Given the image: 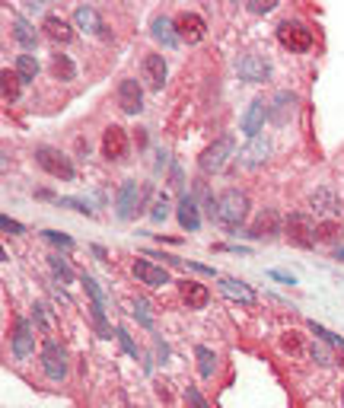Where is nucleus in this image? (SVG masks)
<instances>
[{"mask_svg": "<svg viewBox=\"0 0 344 408\" xmlns=\"http://www.w3.org/2000/svg\"><path fill=\"white\" fill-rule=\"evenodd\" d=\"M207 211H211V217L220 227L239 230L249 217V198L242 192H236V188H230V192H220L217 198H211V208Z\"/></svg>", "mask_w": 344, "mask_h": 408, "instance_id": "f257e3e1", "label": "nucleus"}, {"mask_svg": "<svg viewBox=\"0 0 344 408\" xmlns=\"http://www.w3.org/2000/svg\"><path fill=\"white\" fill-rule=\"evenodd\" d=\"M233 150H236V140L230 138V134H223L220 140H213L211 147H207L204 153H201V173H223V169H227V163L230 159H233Z\"/></svg>", "mask_w": 344, "mask_h": 408, "instance_id": "f03ea898", "label": "nucleus"}, {"mask_svg": "<svg viewBox=\"0 0 344 408\" xmlns=\"http://www.w3.org/2000/svg\"><path fill=\"white\" fill-rule=\"evenodd\" d=\"M284 233H287V239L293 242V246H300V249H312V246H316V223L306 214H290L287 223H284Z\"/></svg>", "mask_w": 344, "mask_h": 408, "instance_id": "7ed1b4c3", "label": "nucleus"}, {"mask_svg": "<svg viewBox=\"0 0 344 408\" xmlns=\"http://www.w3.org/2000/svg\"><path fill=\"white\" fill-rule=\"evenodd\" d=\"M35 159H39V166L48 176H55V179H74L70 159L64 157L61 150H55V147H39V150H35Z\"/></svg>", "mask_w": 344, "mask_h": 408, "instance_id": "20e7f679", "label": "nucleus"}, {"mask_svg": "<svg viewBox=\"0 0 344 408\" xmlns=\"http://www.w3.org/2000/svg\"><path fill=\"white\" fill-rule=\"evenodd\" d=\"M277 42L290 51H310L312 48V32L303 26V22H281L277 26Z\"/></svg>", "mask_w": 344, "mask_h": 408, "instance_id": "39448f33", "label": "nucleus"}, {"mask_svg": "<svg viewBox=\"0 0 344 408\" xmlns=\"http://www.w3.org/2000/svg\"><path fill=\"white\" fill-rule=\"evenodd\" d=\"M140 201H144V188H140L138 182H124V185L118 188V198H115L118 217H121V221H131V217L138 214Z\"/></svg>", "mask_w": 344, "mask_h": 408, "instance_id": "423d86ee", "label": "nucleus"}, {"mask_svg": "<svg viewBox=\"0 0 344 408\" xmlns=\"http://www.w3.org/2000/svg\"><path fill=\"white\" fill-rule=\"evenodd\" d=\"M176 32H179L182 42L198 45V42H204L207 26H204V20H201L198 13H179V16H176Z\"/></svg>", "mask_w": 344, "mask_h": 408, "instance_id": "0eeeda50", "label": "nucleus"}, {"mask_svg": "<svg viewBox=\"0 0 344 408\" xmlns=\"http://www.w3.org/2000/svg\"><path fill=\"white\" fill-rule=\"evenodd\" d=\"M236 70H239V77L246 84H262V80H268L271 64H268V58H262V55H246L236 64Z\"/></svg>", "mask_w": 344, "mask_h": 408, "instance_id": "6e6552de", "label": "nucleus"}, {"mask_svg": "<svg viewBox=\"0 0 344 408\" xmlns=\"http://www.w3.org/2000/svg\"><path fill=\"white\" fill-rule=\"evenodd\" d=\"M41 367H45V374L51 380H64L67 376V357H64V351L55 341H45V348H41Z\"/></svg>", "mask_w": 344, "mask_h": 408, "instance_id": "1a4fd4ad", "label": "nucleus"}, {"mask_svg": "<svg viewBox=\"0 0 344 408\" xmlns=\"http://www.w3.org/2000/svg\"><path fill=\"white\" fill-rule=\"evenodd\" d=\"M102 157L105 159H124L128 157V134L124 128L118 125H109L102 134Z\"/></svg>", "mask_w": 344, "mask_h": 408, "instance_id": "9d476101", "label": "nucleus"}, {"mask_svg": "<svg viewBox=\"0 0 344 408\" xmlns=\"http://www.w3.org/2000/svg\"><path fill=\"white\" fill-rule=\"evenodd\" d=\"M118 105L128 115H138L144 109V90H140L138 80H121V86H118Z\"/></svg>", "mask_w": 344, "mask_h": 408, "instance_id": "9b49d317", "label": "nucleus"}, {"mask_svg": "<svg viewBox=\"0 0 344 408\" xmlns=\"http://www.w3.org/2000/svg\"><path fill=\"white\" fill-rule=\"evenodd\" d=\"M281 233V217H277V211H262V214L255 217V223L249 227V233L246 236H252V239H265V236H277Z\"/></svg>", "mask_w": 344, "mask_h": 408, "instance_id": "f8f14e48", "label": "nucleus"}, {"mask_svg": "<svg viewBox=\"0 0 344 408\" xmlns=\"http://www.w3.org/2000/svg\"><path fill=\"white\" fill-rule=\"evenodd\" d=\"M265 118H268V105H265V99H255V103L246 109V115H242L239 128L249 134V138H258V131L265 128Z\"/></svg>", "mask_w": 344, "mask_h": 408, "instance_id": "ddd939ff", "label": "nucleus"}, {"mask_svg": "<svg viewBox=\"0 0 344 408\" xmlns=\"http://www.w3.org/2000/svg\"><path fill=\"white\" fill-rule=\"evenodd\" d=\"M310 204L319 217H325V221H331V217L341 211V201H338V195L331 192V188H319V192L310 198Z\"/></svg>", "mask_w": 344, "mask_h": 408, "instance_id": "4468645a", "label": "nucleus"}, {"mask_svg": "<svg viewBox=\"0 0 344 408\" xmlns=\"http://www.w3.org/2000/svg\"><path fill=\"white\" fill-rule=\"evenodd\" d=\"M293 112H296V96H293V93H277L274 105L268 109V118L274 121V125H287L290 118H293Z\"/></svg>", "mask_w": 344, "mask_h": 408, "instance_id": "2eb2a0df", "label": "nucleus"}, {"mask_svg": "<svg viewBox=\"0 0 344 408\" xmlns=\"http://www.w3.org/2000/svg\"><path fill=\"white\" fill-rule=\"evenodd\" d=\"M166 61H163V55H147L144 58V80H147V86L150 90H163V84H166Z\"/></svg>", "mask_w": 344, "mask_h": 408, "instance_id": "dca6fc26", "label": "nucleus"}, {"mask_svg": "<svg viewBox=\"0 0 344 408\" xmlns=\"http://www.w3.org/2000/svg\"><path fill=\"white\" fill-rule=\"evenodd\" d=\"M134 275H138L144 284H150V287H163V284H169V271L159 268V265H153V262H147V258H138V262H134Z\"/></svg>", "mask_w": 344, "mask_h": 408, "instance_id": "f3484780", "label": "nucleus"}, {"mask_svg": "<svg viewBox=\"0 0 344 408\" xmlns=\"http://www.w3.org/2000/svg\"><path fill=\"white\" fill-rule=\"evenodd\" d=\"M271 153V144L265 138H249V144L242 147V166H262L265 159H268Z\"/></svg>", "mask_w": 344, "mask_h": 408, "instance_id": "a211bd4d", "label": "nucleus"}, {"mask_svg": "<svg viewBox=\"0 0 344 408\" xmlns=\"http://www.w3.org/2000/svg\"><path fill=\"white\" fill-rule=\"evenodd\" d=\"M179 294H182V300L188 303V310H204L207 300H211L207 287H204V284H198V281H182L179 284Z\"/></svg>", "mask_w": 344, "mask_h": 408, "instance_id": "6ab92c4d", "label": "nucleus"}, {"mask_svg": "<svg viewBox=\"0 0 344 408\" xmlns=\"http://www.w3.org/2000/svg\"><path fill=\"white\" fill-rule=\"evenodd\" d=\"M220 291L227 294V297H233V300H239V303H246V306H252L255 300V291L249 287L246 281H236V277H220Z\"/></svg>", "mask_w": 344, "mask_h": 408, "instance_id": "aec40b11", "label": "nucleus"}, {"mask_svg": "<svg viewBox=\"0 0 344 408\" xmlns=\"http://www.w3.org/2000/svg\"><path fill=\"white\" fill-rule=\"evenodd\" d=\"M32 325L26 319H16V329H13V354L16 357H29L32 354Z\"/></svg>", "mask_w": 344, "mask_h": 408, "instance_id": "412c9836", "label": "nucleus"}, {"mask_svg": "<svg viewBox=\"0 0 344 408\" xmlns=\"http://www.w3.org/2000/svg\"><path fill=\"white\" fill-rule=\"evenodd\" d=\"M153 39L163 42V48H176L182 42L179 32H176V22H169L166 16H153Z\"/></svg>", "mask_w": 344, "mask_h": 408, "instance_id": "4be33fe9", "label": "nucleus"}, {"mask_svg": "<svg viewBox=\"0 0 344 408\" xmlns=\"http://www.w3.org/2000/svg\"><path fill=\"white\" fill-rule=\"evenodd\" d=\"M74 20H77V26L83 29V32H93V35H105L102 32V20H99V13L93 7H77V13H74Z\"/></svg>", "mask_w": 344, "mask_h": 408, "instance_id": "5701e85b", "label": "nucleus"}, {"mask_svg": "<svg viewBox=\"0 0 344 408\" xmlns=\"http://www.w3.org/2000/svg\"><path fill=\"white\" fill-rule=\"evenodd\" d=\"M45 32H48L51 42H61V45H67L70 39H74V29H70V22L61 20V16H48V20H45Z\"/></svg>", "mask_w": 344, "mask_h": 408, "instance_id": "b1692460", "label": "nucleus"}, {"mask_svg": "<svg viewBox=\"0 0 344 408\" xmlns=\"http://www.w3.org/2000/svg\"><path fill=\"white\" fill-rule=\"evenodd\" d=\"M179 223L188 230V233H194V230L201 227V214H198V204H194V198H182L179 201Z\"/></svg>", "mask_w": 344, "mask_h": 408, "instance_id": "393cba45", "label": "nucleus"}, {"mask_svg": "<svg viewBox=\"0 0 344 408\" xmlns=\"http://www.w3.org/2000/svg\"><path fill=\"white\" fill-rule=\"evenodd\" d=\"M13 35H16V42H20L22 48H35V42H39L35 29L29 26L26 20H16V22H13Z\"/></svg>", "mask_w": 344, "mask_h": 408, "instance_id": "a878e982", "label": "nucleus"}, {"mask_svg": "<svg viewBox=\"0 0 344 408\" xmlns=\"http://www.w3.org/2000/svg\"><path fill=\"white\" fill-rule=\"evenodd\" d=\"M0 80H4V99H7V103L20 99L22 80H20V74H16V70H4V74H0Z\"/></svg>", "mask_w": 344, "mask_h": 408, "instance_id": "bb28decb", "label": "nucleus"}, {"mask_svg": "<svg viewBox=\"0 0 344 408\" xmlns=\"http://www.w3.org/2000/svg\"><path fill=\"white\" fill-rule=\"evenodd\" d=\"M341 223H335V221H322V223H316V242H338L341 239Z\"/></svg>", "mask_w": 344, "mask_h": 408, "instance_id": "cd10ccee", "label": "nucleus"}, {"mask_svg": "<svg viewBox=\"0 0 344 408\" xmlns=\"http://www.w3.org/2000/svg\"><path fill=\"white\" fill-rule=\"evenodd\" d=\"M51 74H55L58 80H74L77 67H74V61H70L67 55H55V61H51Z\"/></svg>", "mask_w": 344, "mask_h": 408, "instance_id": "c85d7f7f", "label": "nucleus"}, {"mask_svg": "<svg viewBox=\"0 0 344 408\" xmlns=\"http://www.w3.org/2000/svg\"><path fill=\"white\" fill-rule=\"evenodd\" d=\"M16 74H20L22 84L35 80V74H39V61H35L32 55H20V61H16Z\"/></svg>", "mask_w": 344, "mask_h": 408, "instance_id": "c756f323", "label": "nucleus"}, {"mask_svg": "<svg viewBox=\"0 0 344 408\" xmlns=\"http://www.w3.org/2000/svg\"><path fill=\"white\" fill-rule=\"evenodd\" d=\"M194 354H198L201 376H213V367H217V357H213V351H211V348H204V345H201Z\"/></svg>", "mask_w": 344, "mask_h": 408, "instance_id": "7c9ffc66", "label": "nucleus"}, {"mask_svg": "<svg viewBox=\"0 0 344 408\" xmlns=\"http://www.w3.org/2000/svg\"><path fill=\"white\" fill-rule=\"evenodd\" d=\"M83 284H86V294L93 297V306H102V310H105V297H102V291L96 287V281H93L90 275H83Z\"/></svg>", "mask_w": 344, "mask_h": 408, "instance_id": "2f4dec72", "label": "nucleus"}, {"mask_svg": "<svg viewBox=\"0 0 344 408\" xmlns=\"http://www.w3.org/2000/svg\"><path fill=\"white\" fill-rule=\"evenodd\" d=\"M45 239L48 242H55V246H64V249H70V246H74V239H70V236H64V233H58V230H45Z\"/></svg>", "mask_w": 344, "mask_h": 408, "instance_id": "473e14b6", "label": "nucleus"}, {"mask_svg": "<svg viewBox=\"0 0 344 408\" xmlns=\"http://www.w3.org/2000/svg\"><path fill=\"white\" fill-rule=\"evenodd\" d=\"M185 402H188V408H211V405L204 402V395H201L194 386H188V389H185Z\"/></svg>", "mask_w": 344, "mask_h": 408, "instance_id": "72a5a7b5", "label": "nucleus"}, {"mask_svg": "<svg viewBox=\"0 0 344 408\" xmlns=\"http://www.w3.org/2000/svg\"><path fill=\"white\" fill-rule=\"evenodd\" d=\"M58 204H61V208H74V211H80V214H93V208L86 204V201H80V198H61Z\"/></svg>", "mask_w": 344, "mask_h": 408, "instance_id": "f704fd0d", "label": "nucleus"}, {"mask_svg": "<svg viewBox=\"0 0 344 408\" xmlns=\"http://www.w3.org/2000/svg\"><path fill=\"white\" fill-rule=\"evenodd\" d=\"M134 316L140 319V325L153 329V319H150V312H147V303H144V300H138V303H134Z\"/></svg>", "mask_w": 344, "mask_h": 408, "instance_id": "c9c22d12", "label": "nucleus"}, {"mask_svg": "<svg viewBox=\"0 0 344 408\" xmlns=\"http://www.w3.org/2000/svg\"><path fill=\"white\" fill-rule=\"evenodd\" d=\"M51 268H55V275L61 277V284H70V277H74V275H70V268L61 262V258H51Z\"/></svg>", "mask_w": 344, "mask_h": 408, "instance_id": "e433bc0d", "label": "nucleus"}, {"mask_svg": "<svg viewBox=\"0 0 344 408\" xmlns=\"http://www.w3.org/2000/svg\"><path fill=\"white\" fill-rule=\"evenodd\" d=\"M277 7V0H252V4H249V10H252V13H271V10Z\"/></svg>", "mask_w": 344, "mask_h": 408, "instance_id": "4c0bfd02", "label": "nucleus"}, {"mask_svg": "<svg viewBox=\"0 0 344 408\" xmlns=\"http://www.w3.org/2000/svg\"><path fill=\"white\" fill-rule=\"evenodd\" d=\"M166 214H169V201L159 198L157 204H153V221H166Z\"/></svg>", "mask_w": 344, "mask_h": 408, "instance_id": "58836bf2", "label": "nucleus"}, {"mask_svg": "<svg viewBox=\"0 0 344 408\" xmlns=\"http://www.w3.org/2000/svg\"><path fill=\"white\" fill-rule=\"evenodd\" d=\"M118 338H121V345H124V351H128V354H131V357H138V348H134V341L131 338H128V332H124V329H118Z\"/></svg>", "mask_w": 344, "mask_h": 408, "instance_id": "ea45409f", "label": "nucleus"}, {"mask_svg": "<svg viewBox=\"0 0 344 408\" xmlns=\"http://www.w3.org/2000/svg\"><path fill=\"white\" fill-rule=\"evenodd\" d=\"M312 360H319V364H331V354L325 351L322 345H312Z\"/></svg>", "mask_w": 344, "mask_h": 408, "instance_id": "a19ab883", "label": "nucleus"}, {"mask_svg": "<svg viewBox=\"0 0 344 408\" xmlns=\"http://www.w3.org/2000/svg\"><path fill=\"white\" fill-rule=\"evenodd\" d=\"M0 227H4V233H22V223L10 221V217H0Z\"/></svg>", "mask_w": 344, "mask_h": 408, "instance_id": "79ce46f5", "label": "nucleus"}, {"mask_svg": "<svg viewBox=\"0 0 344 408\" xmlns=\"http://www.w3.org/2000/svg\"><path fill=\"white\" fill-rule=\"evenodd\" d=\"M284 348H287V351H300V338H296L293 332H287L284 335Z\"/></svg>", "mask_w": 344, "mask_h": 408, "instance_id": "37998d69", "label": "nucleus"}, {"mask_svg": "<svg viewBox=\"0 0 344 408\" xmlns=\"http://www.w3.org/2000/svg\"><path fill=\"white\" fill-rule=\"evenodd\" d=\"M271 277H274V281H284V284H296L293 275H287V271H271Z\"/></svg>", "mask_w": 344, "mask_h": 408, "instance_id": "c03bdc74", "label": "nucleus"}, {"mask_svg": "<svg viewBox=\"0 0 344 408\" xmlns=\"http://www.w3.org/2000/svg\"><path fill=\"white\" fill-rule=\"evenodd\" d=\"M188 268L198 271V275H211L213 277V268H207V265H198V262H188Z\"/></svg>", "mask_w": 344, "mask_h": 408, "instance_id": "a18cd8bd", "label": "nucleus"}, {"mask_svg": "<svg viewBox=\"0 0 344 408\" xmlns=\"http://www.w3.org/2000/svg\"><path fill=\"white\" fill-rule=\"evenodd\" d=\"M335 258H338V262H344V246H341V249L335 252Z\"/></svg>", "mask_w": 344, "mask_h": 408, "instance_id": "49530a36", "label": "nucleus"}]
</instances>
